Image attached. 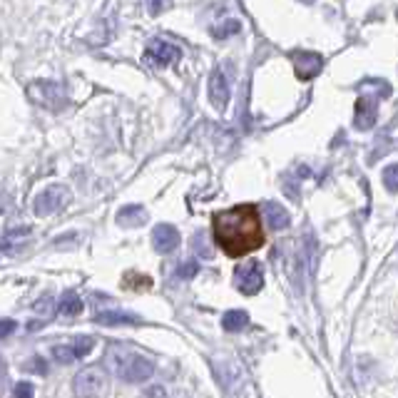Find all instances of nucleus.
<instances>
[{
	"label": "nucleus",
	"mask_w": 398,
	"mask_h": 398,
	"mask_svg": "<svg viewBox=\"0 0 398 398\" xmlns=\"http://www.w3.org/2000/svg\"><path fill=\"white\" fill-rule=\"evenodd\" d=\"M172 0H147V11L150 16H162L164 11H169Z\"/></svg>",
	"instance_id": "nucleus-22"
},
{
	"label": "nucleus",
	"mask_w": 398,
	"mask_h": 398,
	"mask_svg": "<svg viewBox=\"0 0 398 398\" xmlns=\"http://www.w3.org/2000/svg\"><path fill=\"white\" fill-rule=\"evenodd\" d=\"M383 184H386L388 192L398 194V164H391V167L383 169Z\"/></svg>",
	"instance_id": "nucleus-20"
},
{
	"label": "nucleus",
	"mask_w": 398,
	"mask_h": 398,
	"mask_svg": "<svg viewBox=\"0 0 398 398\" xmlns=\"http://www.w3.org/2000/svg\"><path fill=\"white\" fill-rule=\"evenodd\" d=\"M147 222V212L140 205H127L117 212V224L120 227H142Z\"/></svg>",
	"instance_id": "nucleus-14"
},
{
	"label": "nucleus",
	"mask_w": 398,
	"mask_h": 398,
	"mask_svg": "<svg viewBox=\"0 0 398 398\" xmlns=\"http://www.w3.org/2000/svg\"><path fill=\"white\" fill-rule=\"evenodd\" d=\"M28 236H30V229H28V227H20V229H8L6 234H3V244L0 246H3V252L6 254H13L16 252V246H20Z\"/></svg>",
	"instance_id": "nucleus-16"
},
{
	"label": "nucleus",
	"mask_w": 398,
	"mask_h": 398,
	"mask_svg": "<svg viewBox=\"0 0 398 398\" xmlns=\"http://www.w3.org/2000/svg\"><path fill=\"white\" fill-rule=\"evenodd\" d=\"M35 311H37V314H42V316H47L50 311H53V298H50V296L40 298V301L35 304Z\"/></svg>",
	"instance_id": "nucleus-26"
},
{
	"label": "nucleus",
	"mask_w": 398,
	"mask_h": 398,
	"mask_svg": "<svg viewBox=\"0 0 398 398\" xmlns=\"http://www.w3.org/2000/svg\"><path fill=\"white\" fill-rule=\"evenodd\" d=\"M234 32H239V23H236V20H229L227 25L217 28V30H215V37H222V40H224V37L234 35Z\"/></svg>",
	"instance_id": "nucleus-23"
},
{
	"label": "nucleus",
	"mask_w": 398,
	"mask_h": 398,
	"mask_svg": "<svg viewBox=\"0 0 398 398\" xmlns=\"http://www.w3.org/2000/svg\"><path fill=\"white\" fill-rule=\"evenodd\" d=\"M73 346H75V351H78V358H85L90 351H92L95 341L90 339V336H80V339L73 341Z\"/></svg>",
	"instance_id": "nucleus-21"
},
{
	"label": "nucleus",
	"mask_w": 398,
	"mask_h": 398,
	"mask_svg": "<svg viewBox=\"0 0 398 398\" xmlns=\"http://www.w3.org/2000/svg\"><path fill=\"white\" fill-rule=\"evenodd\" d=\"M58 309L63 316H78L80 311H83V298H80L75 291H65L63 296H60Z\"/></svg>",
	"instance_id": "nucleus-17"
},
{
	"label": "nucleus",
	"mask_w": 398,
	"mask_h": 398,
	"mask_svg": "<svg viewBox=\"0 0 398 398\" xmlns=\"http://www.w3.org/2000/svg\"><path fill=\"white\" fill-rule=\"evenodd\" d=\"M53 358L60 363H73V361H78V351H75L73 344H60V346H53Z\"/></svg>",
	"instance_id": "nucleus-18"
},
{
	"label": "nucleus",
	"mask_w": 398,
	"mask_h": 398,
	"mask_svg": "<svg viewBox=\"0 0 398 398\" xmlns=\"http://www.w3.org/2000/svg\"><path fill=\"white\" fill-rule=\"evenodd\" d=\"M179 58H182V50L167 40H152L147 45V60L157 65V68H167L169 63H174Z\"/></svg>",
	"instance_id": "nucleus-8"
},
{
	"label": "nucleus",
	"mask_w": 398,
	"mask_h": 398,
	"mask_svg": "<svg viewBox=\"0 0 398 398\" xmlns=\"http://www.w3.org/2000/svg\"><path fill=\"white\" fill-rule=\"evenodd\" d=\"M13 396H16V398H32V396H35V388H32V383L20 381L16 386V391H13Z\"/></svg>",
	"instance_id": "nucleus-24"
},
{
	"label": "nucleus",
	"mask_w": 398,
	"mask_h": 398,
	"mask_svg": "<svg viewBox=\"0 0 398 398\" xmlns=\"http://www.w3.org/2000/svg\"><path fill=\"white\" fill-rule=\"evenodd\" d=\"M192 249L199 254V257H205V259L212 257V246L207 244V234H205V231H197V234L192 236Z\"/></svg>",
	"instance_id": "nucleus-19"
},
{
	"label": "nucleus",
	"mask_w": 398,
	"mask_h": 398,
	"mask_svg": "<svg viewBox=\"0 0 398 398\" xmlns=\"http://www.w3.org/2000/svg\"><path fill=\"white\" fill-rule=\"evenodd\" d=\"M212 224H215L217 244L227 257H244L264 244L259 210L254 205H239L234 210L217 212Z\"/></svg>",
	"instance_id": "nucleus-1"
},
{
	"label": "nucleus",
	"mask_w": 398,
	"mask_h": 398,
	"mask_svg": "<svg viewBox=\"0 0 398 398\" xmlns=\"http://www.w3.org/2000/svg\"><path fill=\"white\" fill-rule=\"evenodd\" d=\"M28 368L35 373H47V366L42 363V358H35V363H28Z\"/></svg>",
	"instance_id": "nucleus-28"
},
{
	"label": "nucleus",
	"mask_w": 398,
	"mask_h": 398,
	"mask_svg": "<svg viewBox=\"0 0 398 398\" xmlns=\"http://www.w3.org/2000/svg\"><path fill=\"white\" fill-rule=\"evenodd\" d=\"M28 95H30L35 102H40L47 110H60L65 105V90L60 88L58 83H47V80H40V83H32L28 88Z\"/></svg>",
	"instance_id": "nucleus-6"
},
{
	"label": "nucleus",
	"mask_w": 398,
	"mask_h": 398,
	"mask_svg": "<svg viewBox=\"0 0 398 398\" xmlns=\"http://www.w3.org/2000/svg\"><path fill=\"white\" fill-rule=\"evenodd\" d=\"M105 368L100 366H85L78 376L73 378V393L78 398H97L100 393L105 391Z\"/></svg>",
	"instance_id": "nucleus-3"
},
{
	"label": "nucleus",
	"mask_w": 398,
	"mask_h": 398,
	"mask_svg": "<svg viewBox=\"0 0 398 398\" xmlns=\"http://www.w3.org/2000/svg\"><path fill=\"white\" fill-rule=\"evenodd\" d=\"M378 95H371L368 88H361V95H358L356 102V117H354V125L356 130H371L376 125V115H378Z\"/></svg>",
	"instance_id": "nucleus-7"
},
{
	"label": "nucleus",
	"mask_w": 398,
	"mask_h": 398,
	"mask_svg": "<svg viewBox=\"0 0 398 398\" xmlns=\"http://www.w3.org/2000/svg\"><path fill=\"white\" fill-rule=\"evenodd\" d=\"M16 329V324H13L11 319H6L3 321V339H8V336H11V331Z\"/></svg>",
	"instance_id": "nucleus-29"
},
{
	"label": "nucleus",
	"mask_w": 398,
	"mask_h": 398,
	"mask_svg": "<svg viewBox=\"0 0 398 398\" xmlns=\"http://www.w3.org/2000/svg\"><path fill=\"white\" fill-rule=\"evenodd\" d=\"M105 363L115 376H120L122 381H127V383H142V381H147V378H152V373H155L152 358L122 351V349H110Z\"/></svg>",
	"instance_id": "nucleus-2"
},
{
	"label": "nucleus",
	"mask_w": 398,
	"mask_h": 398,
	"mask_svg": "<svg viewBox=\"0 0 398 398\" xmlns=\"http://www.w3.org/2000/svg\"><path fill=\"white\" fill-rule=\"evenodd\" d=\"M321 65H324L321 55L306 53V50H301V53H294V68H296V75L301 80L316 78V75L321 73Z\"/></svg>",
	"instance_id": "nucleus-10"
},
{
	"label": "nucleus",
	"mask_w": 398,
	"mask_h": 398,
	"mask_svg": "<svg viewBox=\"0 0 398 398\" xmlns=\"http://www.w3.org/2000/svg\"><path fill=\"white\" fill-rule=\"evenodd\" d=\"M301 3H314V0H301Z\"/></svg>",
	"instance_id": "nucleus-30"
},
{
	"label": "nucleus",
	"mask_w": 398,
	"mask_h": 398,
	"mask_svg": "<svg viewBox=\"0 0 398 398\" xmlns=\"http://www.w3.org/2000/svg\"><path fill=\"white\" fill-rule=\"evenodd\" d=\"M68 202H70V192H68V189L60 187V184H53V187L42 189V192L37 194L32 210H35L37 217H47V215H53V212L63 210Z\"/></svg>",
	"instance_id": "nucleus-5"
},
{
	"label": "nucleus",
	"mask_w": 398,
	"mask_h": 398,
	"mask_svg": "<svg viewBox=\"0 0 398 398\" xmlns=\"http://www.w3.org/2000/svg\"><path fill=\"white\" fill-rule=\"evenodd\" d=\"M197 272H199V264L197 262H184L182 267L177 269V277L179 279H192Z\"/></svg>",
	"instance_id": "nucleus-25"
},
{
	"label": "nucleus",
	"mask_w": 398,
	"mask_h": 398,
	"mask_svg": "<svg viewBox=\"0 0 398 398\" xmlns=\"http://www.w3.org/2000/svg\"><path fill=\"white\" fill-rule=\"evenodd\" d=\"M164 396H167V391H164V388L157 383V386H150V388H147L145 396H142V398H164Z\"/></svg>",
	"instance_id": "nucleus-27"
},
{
	"label": "nucleus",
	"mask_w": 398,
	"mask_h": 398,
	"mask_svg": "<svg viewBox=\"0 0 398 398\" xmlns=\"http://www.w3.org/2000/svg\"><path fill=\"white\" fill-rule=\"evenodd\" d=\"M246 324H249V314H246V311L231 309V311H227V314L222 316V326H224V331H231V334L246 329Z\"/></svg>",
	"instance_id": "nucleus-15"
},
{
	"label": "nucleus",
	"mask_w": 398,
	"mask_h": 398,
	"mask_svg": "<svg viewBox=\"0 0 398 398\" xmlns=\"http://www.w3.org/2000/svg\"><path fill=\"white\" fill-rule=\"evenodd\" d=\"M262 212H264V219H267L269 229L282 231V229H287V227L291 224V217H289V212L284 210L282 205H277V202H267V205L262 207Z\"/></svg>",
	"instance_id": "nucleus-12"
},
{
	"label": "nucleus",
	"mask_w": 398,
	"mask_h": 398,
	"mask_svg": "<svg viewBox=\"0 0 398 398\" xmlns=\"http://www.w3.org/2000/svg\"><path fill=\"white\" fill-rule=\"evenodd\" d=\"M234 287L239 289L246 296H254V294L262 291L264 287V267L257 259H249V262L239 264L234 269Z\"/></svg>",
	"instance_id": "nucleus-4"
},
{
	"label": "nucleus",
	"mask_w": 398,
	"mask_h": 398,
	"mask_svg": "<svg viewBox=\"0 0 398 398\" xmlns=\"http://www.w3.org/2000/svg\"><path fill=\"white\" fill-rule=\"evenodd\" d=\"M152 246L159 254H169L179 246V231L172 224H157L152 229Z\"/></svg>",
	"instance_id": "nucleus-9"
},
{
	"label": "nucleus",
	"mask_w": 398,
	"mask_h": 398,
	"mask_svg": "<svg viewBox=\"0 0 398 398\" xmlns=\"http://www.w3.org/2000/svg\"><path fill=\"white\" fill-rule=\"evenodd\" d=\"M95 321L102 326H137L142 319L135 314H127V311H100Z\"/></svg>",
	"instance_id": "nucleus-13"
},
{
	"label": "nucleus",
	"mask_w": 398,
	"mask_h": 398,
	"mask_svg": "<svg viewBox=\"0 0 398 398\" xmlns=\"http://www.w3.org/2000/svg\"><path fill=\"white\" fill-rule=\"evenodd\" d=\"M210 100L219 112L224 110L227 102H229V83H227L224 73H222L219 68H217L210 78Z\"/></svg>",
	"instance_id": "nucleus-11"
}]
</instances>
